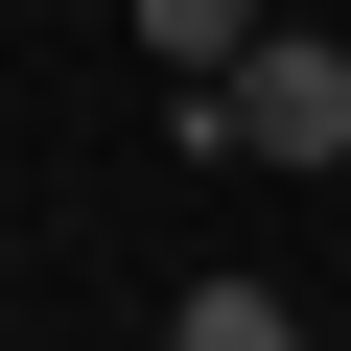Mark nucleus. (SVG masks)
<instances>
[{"label": "nucleus", "mask_w": 351, "mask_h": 351, "mask_svg": "<svg viewBox=\"0 0 351 351\" xmlns=\"http://www.w3.org/2000/svg\"><path fill=\"white\" fill-rule=\"evenodd\" d=\"M164 141H188V164H281V188H304V164H351V47H328V24H281L234 94H188Z\"/></svg>", "instance_id": "f257e3e1"}, {"label": "nucleus", "mask_w": 351, "mask_h": 351, "mask_svg": "<svg viewBox=\"0 0 351 351\" xmlns=\"http://www.w3.org/2000/svg\"><path fill=\"white\" fill-rule=\"evenodd\" d=\"M141 47H164V71H188V94H234V71L281 47V24H258V0H141Z\"/></svg>", "instance_id": "f03ea898"}, {"label": "nucleus", "mask_w": 351, "mask_h": 351, "mask_svg": "<svg viewBox=\"0 0 351 351\" xmlns=\"http://www.w3.org/2000/svg\"><path fill=\"white\" fill-rule=\"evenodd\" d=\"M164 351H304V304H281V281H188V304H164Z\"/></svg>", "instance_id": "7ed1b4c3"}]
</instances>
